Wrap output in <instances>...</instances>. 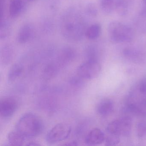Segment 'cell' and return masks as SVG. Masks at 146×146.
<instances>
[{"instance_id": "obj_5", "label": "cell", "mask_w": 146, "mask_h": 146, "mask_svg": "<svg viewBox=\"0 0 146 146\" xmlns=\"http://www.w3.org/2000/svg\"><path fill=\"white\" fill-rule=\"evenodd\" d=\"M132 125V120L130 117H122L109 123L106 130L108 134L128 136L131 132Z\"/></svg>"}, {"instance_id": "obj_24", "label": "cell", "mask_w": 146, "mask_h": 146, "mask_svg": "<svg viewBox=\"0 0 146 146\" xmlns=\"http://www.w3.org/2000/svg\"><path fill=\"white\" fill-rule=\"evenodd\" d=\"M57 67L53 64L49 65L45 69L44 77L46 78H51L57 72Z\"/></svg>"}, {"instance_id": "obj_18", "label": "cell", "mask_w": 146, "mask_h": 146, "mask_svg": "<svg viewBox=\"0 0 146 146\" xmlns=\"http://www.w3.org/2000/svg\"><path fill=\"white\" fill-rule=\"evenodd\" d=\"M14 52L13 48L10 45H7L1 50V57L4 63L8 64L13 58Z\"/></svg>"}, {"instance_id": "obj_13", "label": "cell", "mask_w": 146, "mask_h": 146, "mask_svg": "<svg viewBox=\"0 0 146 146\" xmlns=\"http://www.w3.org/2000/svg\"><path fill=\"white\" fill-rule=\"evenodd\" d=\"M23 0H11L9 5V13L12 18L18 17L23 11Z\"/></svg>"}, {"instance_id": "obj_22", "label": "cell", "mask_w": 146, "mask_h": 146, "mask_svg": "<svg viewBox=\"0 0 146 146\" xmlns=\"http://www.w3.org/2000/svg\"><path fill=\"white\" fill-rule=\"evenodd\" d=\"M85 13L89 17H96L98 14V10L94 3L87 4L85 7Z\"/></svg>"}, {"instance_id": "obj_21", "label": "cell", "mask_w": 146, "mask_h": 146, "mask_svg": "<svg viewBox=\"0 0 146 146\" xmlns=\"http://www.w3.org/2000/svg\"><path fill=\"white\" fill-rule=\"evenodd\" d=\"M120 136L113 134H109L106 137L105 143L106 146H113L117 145L120 142Z\"/></svg>"}, {"instance_id": "obj_16", "label": "cell", "mask_w": 146, "mask_h": 146, "mask_svg": "<svg viewBox=\"0 0 146 146\" xmlns=\"http://www.w3.org/2000/svg\"><path fill=\"white\" fill-rule=\"evenodd\" d=\"M8 141L10 145L13 146L23 145L25 137L17 131H11L8 135Z\"/></svg>"}, {"instance_id": "obj_11", "label": "cell", "mask_w": 146, "mask_h": 146, "mask_svg": "<svg viewBox=\"0 0 146 146\" xmlns=\"http://www.w3.org/2000/svg\"><path fill=\"white\" fill-rule=\"evenodd\" d=\"M33 27L30 24L23 25L19 29L17 35V40L21 44H25L29 41L33 35Z\"/></svg>"}, {"instance_id": "obj_28", "label": "cell", "mask_w": 146, "mask_h": 146, "mask_svg": "<svg viewBox=\"0 0 146 146\" xmlns=\"http://www.w3.org/2000/svg\"><path fill=\"white\" fill-rule=\"evenodd\" d=\"M28 1H30V2H33V1H35L36 0H28Z\"/></svg>"}, {"instance_id": "obj_1", "label": "cell", "mask_w": 146, "mask_h": 146, "mask_svg": "<svg viewBox=\"0 0 146 146\" xmlns=\"http://www.w3.org/2000/svg\"><path fill=\"white\" fill-rule=\"evenodd\" d=\"M61 32L64 37L72 41H78L85 35L86 23L81 14L74 8L69 9L61 17Z\"/></svg>"}, {"instance_id": "obj_15", "label": "cell", "mask_w": 146, "mask_h": 146, "mask_svg": "<svg viewBox=\"0 0 146 146\" xmlns=\"http://www.w3.org/2000/svg\"><path fill=\"white\" fill-rule=\"evenodd\" d=\"M101 30V26L100 24H94L87 28L85 31V36L90 40H96L100 35Z\"/></svg>"}, {"instance_id": "obj_20", "label": "cell", "mask_w": 146, "mask_h": 146, "mask_svg": "<svg viewBox=\"0 0 146 146\" xmlns=\"http://www.w3.org/2000/svg\"><path fill=\"white\" fill-rule=\"evenodd\" d=\"M128 5L124 0H116L115 9L119 15L124 16L128 12Z\"/></svg>"}, {"instance_id": "obj_10", "label": "cell", "mask_w": 146, "mask_h": 146, "mask_svg": "<svg viewBox=\"0 0 146 146\" xmlns=\"http://www.w3.org/2000/svg\"><path fill=\"white\" fill-rule=\"evenodd\" d=\"M125 57L131 62L137 64L143 63L146 60V55L141 51L133 48H126L123 52Z\"/></svg>"}, {"instance_id": "obj_2", "label": "cell", "mask_w": 146, "mask_h": 146, "mask_svg": "<svg viewBox=\"0 0 146 146\" xmlns=\"http://www.w3.org/2000/svg\"><path fill=\"white\" fill-rule=\"evenodd\" d=\"M125 106L131 113L146 115V76L132 86L126 96Z\"/></svg>"}, {"instance_id": "obj_14", "label": "cell", "mask_w": 146, "mask_h": 146, "mask_svg": "<svg viewBox=\"0 0 146 146\" xmlns=\"http://www.w3.org/2000/svg\"><path fill=\"white\" fill-rule=\"evenodd\" d=\"M23 67L20 64H15L10 68L8 74L9 82H13L19 78L23 74Z\"/></svg>"}, {"instance_id": "obj_25", "label": "cell", "mask_w": 146, "mask_h": 146, "mask_svg": "<svg viewBox=\"0 0 146 146\" xmlns=\"http://www.w3.org/2000/svg\"><path fill=\"white\" fill-rule=\"evenodd\" d=\"M27 145H29V146H38V145H40L38 143L35 142H31L29 143H27Z\"/></svg>"}, {"instance_id": "obj_26", "label": "cell", "mask_w": 146, "mask_h": 146, "mask_svg": "<svg viewBox=\"0 0 146 146\" xmlns=\"http://www.w3.org/2000/svg\"><path fill=\"white\" fill-rule=\"evenodd\" d=\"M0 1H1V5L6 1V0H0Z\"/></svg>"}, {"instance_id": "obj_19", "label": "cell", "mask_w": 146, "mask_h": 146, "mask_svg": "<svg viewBox=\"0 0 146 146\" xmlns=\"http://www.w3.org/2000/svg\"><path fill=\"white\" fill-rule=\"evenodd\" d=\"M11 26L10 23L7 21L1 19L0 27V38L1 39H5L7 38L11 32Z\"/></svg>"}, {"instance_id": "obj_6", "label": "cell", "mask_w": 146, "mask_h": 146, "mask_svg": "<svg viewBox=\"0 0 146 146\" xmlns=\"http://www.w3.org/2000/svg\"><path fill=\"white\" fill-rule=\"evenodd\" d=\"M101 70V65L98 60H88L78 67L76 72L83 79L92 80L99 76Z\"/></svg>"}, {"instance_id": "obj_7", "label": "cell", "mask_w": 146, "mask_h": 146, "mask_svg": "<svg viewBox=\"0 0 146 146\" xmlns=\"http://www.w3.org/2000/svg\"><path fill=\"white\" fill-rule=\"evenodd\" d=\"M72 131L71 126L66 123H60L54 126L48 133L46 140L50 144L62 141L67 139Z\"/></svg>"}, {"instance_id": "obj_9", "label": "cell", "mask_w": 146, "mask_h": 146, "mask_svg": "<svg viewBox=\"0 0 146 146\" xmlns=\"http://www.w3.org/2000/svg\"><path fill=\"white\" fill-rule=\"evenodd\" d=\"M106 137L101 130L94 128L90 131L85 138V143L88 145H97L104 142Z\"/></svg>"}, {"instance_id": "obj_3", "label": "cell", "mask_w": 146, "mask_h": 146, "mask_svg": "<svg viewBox=\"0 0 146 146\" xmlns=\"http://www.w3.org/2000/svg\"><path fill=\"white\" fill-rule=\"evenodd\" d=\"M44 129L41 119L33 113L29 112L23 115L18 121L15 130L26 137L39 135Z\"/></svg>"}, {"instance_id": "obj_27", "label": "cell", "mask_w": 146, "mask_h": 146, "mask_svg": "<svg viewBox=\"0 0 146 146\" xmlns=\"http://www.w3.org/2000/svg\"><path fill=\"white\" fill-rule=\"evenodd\" d=\"M143 4L145 5V6H146V0H143Z\"/></svg>"}, {"instance_id": "obj_23", "label": "cell", "mask_w": 146, "mask_h": 146, "mask_svg": "<svg viewBox=\"0 0 146 146\" xmlns=\"http://www.w3.org/2000/svg\"><path fill=\"white\" fill-rule=\"evenodd\" d=\"M136 131L139 137L141 138L146 137V122L138 123L136 126Z\"/></svg>"}, {"instance_id": "obj_4", "label": "cell", "mask_w": 146, "mask_h": 146, "mask_svg": "<svg viewBox=\"0 0 146 146\" xmlns=\"http://www.w3.org/2000/svg\"><path fill=\"white\" fill-rule=\"evenodd\" d=\"M108 32L111 40L117 43L130 42L134 36L132 29L118 21H113L110 23Z\"/></svg>"}, {"instance_id": "obj_17", "label": "cell", "mask_w": 146, "mask_h": 146, "mask_svg": "<svg viewBox=\"0 0 146 146\" xmlns=\"http://www.w3.org/2000/svg\"><path fill=\"white\" fill-rule=\"evenodd\" d=\"M115 0H100V7L102 11L106 14L112 12L115 8Z\"/></svg>"}, {"instance_id": "obj_8", "label": "cell", "mask_w": 146, "mask_h": 146, "mask_svg": "<svg viewBox=\"0 0 146 146\" xmlns=\"http://www.w3.org/2000/svg\"><path fill=\"white\" fill-rule=\"evenodd\" d=\"M18 101L11 97H4L0 101V114L4 119L11 117L18 108Z\"/></svg>"}, {"instance_id": "obj_12", "label": "cell", "mask_w": 146, "mask_h": 146, "mask_svg": "<svg viewBox=\"0 0 146 146\" xmlns=\"http://www.w3.org/2000/svg\"><path fill=\"white\" fill-rule=\"evenodd\" d=\"M114 109V104L111 99H104L98 104L96 111L100 115L108 116L111 114Z\"/></svg>"}]
</instances>
